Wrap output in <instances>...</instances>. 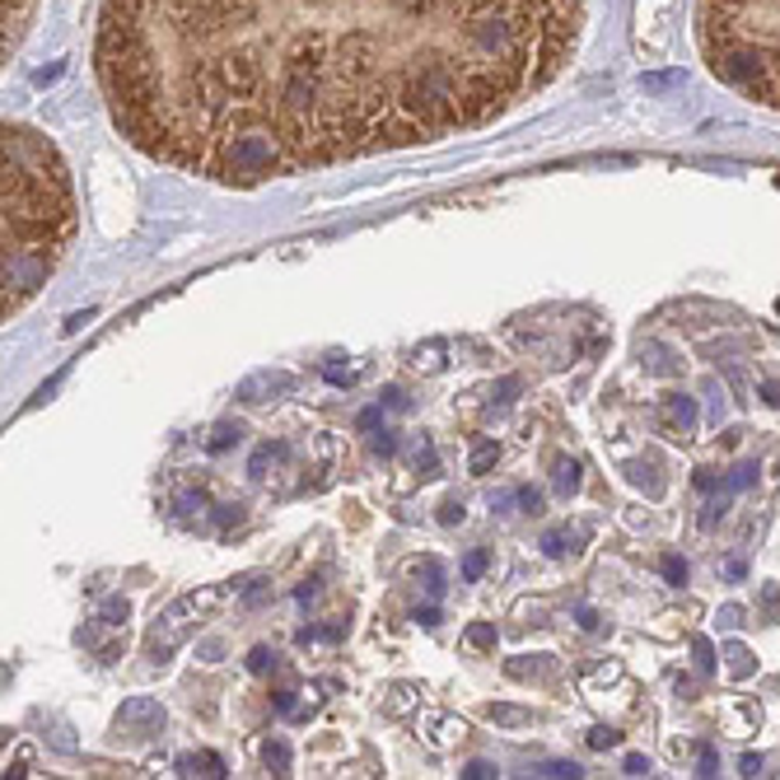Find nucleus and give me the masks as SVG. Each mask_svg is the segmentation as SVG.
I'll list each match as a JSON object with an SVG mask.
<instances>
[{"mask_svg": "<svg viewBox=\"0 0 780 780\" xmlns=\"http://www.w3.org/2000/svg\"><path fill=\"white\" fill-rule=\"evenodd\" d=\"M117 729H127L136 738L160 734L164 729V706H160V701H150V696H131L122 706V715H117Z\"/></svg>", "mask_w": 780, "mask_h": 780, "instance_id": "nucleus-4", "label": "nucleus"}, {"mask_svg": "<svg viewBox=\"0 0 780 780\" xmlns=\"http://www.w3.org/2000/svg\"><path fill=\"white\" fill-rule=\"evenodd\" d=\"M514 500L523 505V514H542V491H533V486H519Z\"/></svg>", "mask_w": 780, "mask_h": 780, "instance_id": "nucleus-22", "label": "nucleus"}, {"mask_svg": "<svg viewBox=\"0 0 780 780\" xmlns=\"http://www.w3.org/2000/svg\"><path fill=\"white\" fill-rule=\"evenodd\" d=\"M383 402H388V407H407V398L398 393V388H388V393H383Z\"/></svg>", "mask_w": 780, "mask_h": 780, "instance_id": "nucleus-42", "label": "nucleus"}, {"mask_svg": "<svg viewBox=\"0 0 780 780\" xmlns=\"http://www.w3.org/2000/svg\"><path fill=\"white\" fill-rule=\"evenodd\" d=\"M416 467H425V473H421V477H435V448H431V444H425V448H421V454H416Z\"/></svg>", "mask_w": 780, "mask_h": 780, "instance_id": "nucleus-30", "label": "nucleus"}, {"mask_svg": "<svg viewBox=\"0 0 780 780\" xmlns=\"http://www.w3.org/2000/svg\"><path fill=\"white\" fill-rule=\"evenodd\" d=\"M463 776H467V780H486V776H496V767H491V762H473Z\"/></svg>", "mask_w": 780, "mask_h": 780, "instance_id": "nucleus-32", "label": "nucleus"}, {"mask_svg": "<svg viewBox=\"0 0 780 780\" xmlns=\"http://www.w3.org/2000/svg\"><path fill=\"white\" fill-rule=\"evenodd\" d=\"M75 239V192L62 154L43 131L6 122V323L62 267Z\"/></svg>", "mask_w": 780, "mask_h": 780, "instance_id": "nucleus-2", "label": "nucleus"}, {"mask_svg": "<svg viewBox=\"0 0 780 780\" xmlns=\"http://www.w3.org/2000/svg\"><path fill=\"white\" fill-rule=\"evenodd\" d=\"M762 398H767L771 407H780V383H767V388H762Z\"/></svg>", "mask_w": 780, "mask_h": 780, "instance_id": "nucleus-41", "label": "nucleus"}, {"mask_svg": "<svg viewBox=\"0 0 780 780\" xmlns=\"http://www.w3.org/2000/svg\"><path fill=\"white\" fill-rule=\"evenodd\" d=\"M496 458H500L496 444H477V448H473V463H467V467H473V473L481 477V473H491V467H496Z\"/></svg>", "mask_w": 780, "mask_h": 780, "instance_id": "nucleus-16", "label": "nucleus"}, {"mask_svg": "<svg viewBox=\"0 0 780 780\" xmlns=\"http://www.w3.org/2000/svg\"><path fill=\"white\" fill-rule=\"evenodd\" d=\"M33 10H37V0H6V62H10V52L24 43Z\"/></svg>", "mask_w": 780, "mask_h": 780, "instance_id": "nucleus-6", "label": "nucleus"}, {"mask_svg": "<svg viewBox=\"0 0 780 780\" xmlns=\"http://www.w3.org/2000/svg\"><path fill=\"white\" fill-rule=\"evenodd\" d=\"M277 458H285V444H267V448H258V458H252L248 473L252 477H267V463H277Z\"/></svg>", "mask_w": 780, "mask_h": 780, "instance_id": "nucleus-17", "label": "nucleus"}, {"mask_svg": "<svg viewBox=\"0 0 780 780\" xmlns=\"http://www.w3.org/2000/svg\"><path fill=\"white\" fill-rule=\"evenodd\" d=\"M556 491L561 496H575L579 491V463H571V458L556 463Z\"/></svg>", "mask_w": 780, "mask_h": 780, "instance_id": "nucleus-14", "label": "nucleus"}, {"mask_svg": "<svg viewBox=\"0 0 780 780\" xmlns=\"http://www.w3.org/2000/svg\"><path fill=\"white\" fill-rule=\"evenodd\" d=\"M271 706H277L281 715H290L295 711V692H271Z\"/></svg>", "mask_w": 780, "mask_h": 780, "instance_id": "nucleus-31", "label": "nucleus"}, {"mask_svg": "<svg viewBox=\"0 0 780 780\" xmlns=\"http://www.w3.org/2000/svg\"><path fill=\"white\" fill-rule=\"evenodd\" d=\"M407 706H412V687H393V696H388V711L402 715Z\"/></svg>", "mask_w": 780, "mask_h": 780, "instance_id": "nucleus-27", "label": "nucleus"}, {"mask_svg": "<svg viewBox=\"0 0 780 780\" xmlns=\"http://www.w3.org/2000/svg\"><path fill=\"white\" fill-rule=\"evenodd\" d=\"M696 491H715V477L711 473H696Z\"/></svg>", "mask_w": 780, "mask_h": 780, "instance_id": "nucleus-40", "label": "nucleus"}, {"mask_svg": "<svg viewBox=\"0 0 780 780\" xmlns=\"http://www.w3.org/2000/svg\"><path fill=\"white\" fill-rule=\"evenodd\" d=\"M379 421H383V407H365V412H360V431H379Z\"/></svg>", "mask_w": 780, "mask_h": 780, "instance_id": "nucleus-29", "label": "nucleus"}, {"mask_svg": "<svg viewBox=\"0 0 780 780\" xmlns=\"http://www.w3.org/2000/svg\"><path fill=\"white\" fill-rule=\"evenodd\" d=\"M486 565H491V556H486V552H467L463 556V579H481Z\"/></svg>", "mask_w": 780, "mask_h": 780, "instance_id": "nucleus-20", "label": "nucleus"}, {"mask_svg": "<svg viewBox=\"0 0 780 780\" xmlns=\"http://www.w3.org/2000/svg\"><path fill=\"white\" fill-rule=\"evenodd\" d=\"M627 771L631 776H650V762H646V757H627Z\"/></svg>", "mask_w": 780, "mask_h": 780, "instance_id": "nucleus-35", "label": "nucleus"}, {"mask_svg": "<svg viewBox=\"0 0 780 780\" xmlns=\"http://www.w3.org/2000/svg\"><path fill=\"white\" fill-rule=\"evenodd\" d=\"M757 771H762V757L748 752V757H744V776H757Z\"/></svg>", "mask_w": 780, "mask_h": 780, "instance_id": "nucleus-39", "label": "nucleus"}, {"mask_svg": "<svg viewBox=\"0 0 780 780\" xmlns=\"http://www.w3.org/2000/svg\"><path fill=\"white\" fill-rule=\"evenodd\" d=\"M664 575L673 584H682V579H687V561H682V556H664Z\"/></svg>", "mask_w": 780, "mask_h": 780, "instance_id": "nucleus-26", "label": "nucleus"}, {"mask_svg": "<svg viewBox=\"0 0 780 780\" xmlns=\"http://www.w3.org/2000/svg\"><path fill=\"white\" fill-rule=\"evenodd\" d=\"M701 776H715V752H711V748L701 752Z\"/></svg>", "mask_w": 780, "mask_h": 780, "instance_id": "nucleus-38", "label": "nucleus"}, {"mask_svg": "<svg viewBox=\"0 0 780 780\" xmlns=\"http://www.w3.org/2000/svg\"><path fill=\"white\" fill-rule=\"evenodd\" d=\"M463 640L473 650H496V621H473V627L463 631Z\"/></svg>", "mask_w": 780, "mask_h": 780, "instance_id": "nucleus-13", "label": "nucleus"}, {"mask_svg": "<svg viewBox=\"0 0 780 780\" xmlns=\"http://www.w3.org/2000/svg\"><path fill=\"white\" fill-rule=\"evenodd\" d=\"M281 388H295V379L290 375H258V379L239 383V398L243 402H267V393H281Z\"/></svg>", "mask_w": 780, "mask_h": 780, "instance_id": "nucleus-7", "label": "nucleus"}, {"mask_svg": "<svg viewBox=\"0 0 780 780\" xmlns=\"http://www.w3.org/2000/svg\"><path fill=\"white\" fill-rule=\"evenodd\" d=\"M486 719H491V725H505V729H523V725H533V711H523V706H486Z\"/></svg>", "mask_w": 780, "mask_h": 780, "instance_id": "nucleus-10", "label": "nucleus"}, {"mask_svg": "<svg viewBox=\"0 0 780 780\" xmlns=\"http://www.w3.org/2000/svg\"><path fill=\"white\" fill-rule=\"evenodd\" d=\"M220 523H239V505H220Z\"/></svg>", "mask_w": 780, "mask_h": 780, "instance_id": "nucleus-37", "label": "nucleus"}, {"mask_svg": "<svg viewBox=\"0 0 780 780\" xmlns=\"http://www.w3.org/2000/svg\"><path fill=\"white\" fill-rule=\"evenodd\" d=\"M584 0H104L117 131L206 183L477 131L571 71Z\"/></svg>", "mask_w": 780, "mask_h": 780, "instance_id": "nucleus-1", "label": "nucleus"}, {"mask_svg": "<svg viewBox=\"0 0 780 780\" xmlns=\"http://www.w3.org/2000/svg\"><path fill=\"white\" fill-rule=\"evenodd\" d=\"M617 744H621L617 729H594V734H589V748H617Z\"/></svg>", "mask_w": 780, "mask_h": 780, "instance_id": "nucleus-25", "label": "nucleus"}, {"mask_svg": "<svg viewBox=\"0 0 780 780\" xmlns=\"http://www.w3.org/2000/svg\"><path fill=\"white\" fill-rule=\"evenodd\" d=\"M729 673L734 678H752V654L744 646H729Z\"/></svg>", "mask_w": 780, "mask_h": 780, "instance_id": "nucleus-18", "label": "nucleus"}, {"mask_svg": "<svg viewBox=\"0 0 780 780\" xmlns=\"http://www.w3.org/2000/svg\"><path fill=\"white\" fill-rule=\"evenodd\" d=\"M542 776H584V771H579L575 762H552V767L542 771Z\"/></svg>", "mask_w": 780, "mask_h": 780, "instance_id": "nucleus-34", "label": "nucleus"}, {"mask_svg": "<svg viewBox=\"0 0 780 780\" xmlns=\"http://www.w3.org/2000/svg\"><path fill=\"white\" fill-rule=\"evenodd\" d=\"M262 762L271 776H290V748L281 744V738H271V744L262 748Z\"/></svg>", "mask_w": 780, "mask_h": 780, "instance_id": "nucleus-12", "label": "nucleus"}, {"mask_svg": "<svg viewBox=\"0 0 780 780\" xmlns=\"http://www.w3.org/2000/svg\"><path fill=\"white\" fill-rule=\"evenodd\" d=\"M505 673H510V678H552L556 664H552L548 654H523V659H510V664H505Z\"/></svg>", "mask_w": 780, "mask_h": 780, "instance_id": "nucleus-8", "label": "nucleus"}, {"mask_svg": "<svg viewBox=\"0 0 780 780\" xmlns=\"http://www.w3.org/2000/svg\"><path fill=\"white\" fill-rule=\"evenodd\" d=\"M248 669H252V673H267V669H277V654H271L267 646H258V650L248 654Z\"/></svg>", "mask_w": 780, "mask_h": 780, "instance_id": "nucleus-23", "label": "nucleus"}, {"mask_svg": "<svg viewBox=\"0 0 780 780\" xmlns=\"http://www.w3.org/2000/svg\"><path fill=\"white\" fill-rule=\"evenodd\" d=\"M375 454H383V458H393V454H398V440H393V435H388V431H379V435H375Z\"/></svg>", "mask_w": 780, "mask_h": 780, "instance_id": "nucleus-28", "label": "nucleus"}, {"mask_svg": "<svg viewBox=\"0 0 780 780\" xmlns=\"http://www.w3.org/2000/svg\"><path fill=\"white\" fill-rule=\"evenodd\" d=\"M104 621H108V627H122V621H127V598L104 603Z\"/></svg>", "mask_w": 780, "mask_h": 780, "instance_id": "nucleus-24", "label": "nucleus"}, {"mask_svg": "<svg viewBox=\"0 0 780 780\" xmlns=\"http://www.w3.org/2000/svg\"><path fill=\"white\" fill-rule=\"evenodd\" d=\"M752 481H757V467H752V463H738L734 473L725 477V496H738V491H748Z\"/></svg>", "mask_w": 780, "mask_h": 780, "instance_id": "nucleus-15", "label": "nucleus"}, {"mask_svg": "<svg viewBox=\"0 0 780 780\" xmlns=\"http://www.w3.org/2000/svg\"><path fill=\"white\" fill-rule=\"evenodd\" d=\"M229 444H239V425H216V435L206 440L210 454H220V448H229Z\"/></svg>", "mask_w": 780, "mask_h": 780, "instance_id": "nucleus-19", "label": "nucleus"}, {"mask_svg": "<svg viewBox=\"0 0 780 780\" xmlns=\"http://www.w3.org/2000/svg\"><path fill=\"white\" fill-rule=\"evenodd\" d=\"M416 621H421V627H435V621H440V608H416Z\"/></svg>", "mask_w": 780, "mask_h": 780, "instance_id": "nucleus-36", "label": "nucleus"}, {"mask_svg": "<svg viewBox=\"0 0 780 780\" xmlns=\"http://www.w3.org/2000/svg\"><path fill=\"white\" fill-rule=\"evenodd\" d=\"M584 538H589V533H584V529H575V533H548V538H542V552H548V556H565V552H579L575 542H584Z\"/></svg>", "mask_w": 780, "mask_h": 780, "instance_id": "nucleus-11", "label": "nucleus"}, {"mask_svg": "<svg viewBox=\"0 0 780 780\" xmlns=\"http://www.w3.org/2000/svg\"><path fill=\"white\" fill-rule=\"evenodd\" d=\"M178 771L183 776H225V762L216 752H183L178 757Z\"/></svg>", "mask_w": 780, "mask_h": 780, "instance_id": "nucleus-9", "label": "nucleus"}, {"mask_svg": "<svg viewBox=\"0 0 780 780\" xmlns=\"http://www.w3.org/2000/svg\"><path fill=\"white\" fill-rule=\"evenodd\" d=\"M692 654H696V669H701V673H711V669H715V650H711V640H701V636H696V640H692Z\"/></svg>", "mask_w": 780, "mask_h": 780, "instance_id": "nucleus-21", "label": "nucleus"}, {"mask_svg": "<svg viewBox=\"0 0 780 780\" xmlns=\"http://www.w3.org/2000/svg\"><path fill=\"white\" fill-rule=\"evenodd\" d=\"M696 37L729 89L780 108V0H696Z\"/></svg>", "mask_w": 780, "mask_h": 780, "instance_id": "nucleus-3", "label": "nucleus"}, {"mask_svg": "<svg viewBox=\"0 0 780 780\" xmlns=\"http://www.w3.org/2000/svg\"><path fill=\"white\" fill-rule=\"evenodd\" d=\"M659 421H664L669 431H673V440H692V435H696V421H701L696 398H687V393L664 398V407H659Z\"/></svg>", "mask_w": 780, "mask_h": 780, "instance_id": "nucleus-5", "label": "nucleus"}, {"mask_svg": "<svg viewBox=\"0 0 780 780\" xmlns=\"http://www.w3.org/2000/svg\"><path fill=\"white\" fill-rule=\"evenodd\" d=\"M444 523H458L463 519V500H444V514H440Z\"/></svg>", "mask_w": 780, "mask_h": 780, "instance_id": "nucleus-33", "label": "nucleus"}]
</instances>
